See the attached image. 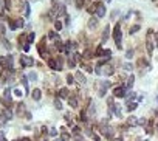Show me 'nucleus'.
<instances>
[{"label": "nucleus", "mask_w": 158, "mask_h": 141, "mask_svg": "<svg viewBox=\"0 0 158 141\" xmlns=\"http://www.w3.org/2000/svg\"><path fill=\"white\" fill-rule=\"evenodd\" d=\"M121 39H123V31H121V25L116 24L115 28H113V40L116 42V47L119 50L123 48V45H121Z\"/></svg>", "instance_id": "1"}, {"label": "nucleus", "mask_w": 158, "mask_h": 141, "mask_svg": "<svg viewBox=\"0 0 158 141\" xmlns=\"http://www.w3.org/2000/svg\"><path fill=\"white\" fill-rule=\"evenodd\" d=\"M0 67H2V70L14 68L12 67V56L11 54H8V56H0Z\"/></svg>", "instance_id": "2"}, {"label": "nucleus", "mask_w": 158, "mask_h": 141, "mask_svg": "<svg viewBox=\"0 0 158 141\" xmlns=\"http://www.w3.org/2000/svg\"><path fill=\"white\" fill-rule=\"evenodd\" d=\"M37 51H39V54H40V56H42L43 59L45 57H48V50H47V39H42V40H40V42H39V45H37Z\"/></svg>", "instance_id": "3"}, {"label": "nucleus", "mask_w": 158, "mask_h": 141, "mask_svg": "<svg viewBox=\"0 0 158 141\" xmlns=\"http://www.w3.org/2000/svg\"><path fill=\"white\" fill-rule=\"evenodd\" d=\"M16 115L19 118H26L28 112H26V107L23 102H17V107H16Z\"/></svg>", "instance_id": "4"}, {"label": "nucleus", "mask_w": 158, "mask_h": 141, "mask_svg": "<svg viewBox=\"0 0 158 141\" xmlns=\"http://www.w3.org/2000/svg\"><path fill=\"white\" fill-rule=\"evenodd\" d=\"M153 45H155V40L152 39V31H149L147 33V39H146V50L149 54L153 53Z\"/></svg>", "instance_id": "5"}, {"label": "nucleus", "mask_w": 158, "mask_h": 141, "mask_svg": "<svg viewBox=\"0 0 158 141\" xmlns=\"http://www.w3.org/2000/svg\"><path fill=\"white\" fill-rule=\"evenodd\" d=\"M48 65H50V68L51 70H62V59L59 57V59H50L48 61Z\"/></svg>", "instance_id": "6"}, {"label": "nucleus", "mask_w": 158, "mask_h": 141, "mask_svg": "<svg viewBox=\"0 0 158 141\" xmlns=\"http://www.w3.org/2000/svg\"><path fill=\"white\" fill-rule=\"evenodd\" d=\"M2 101L5 102V107L6 109H11L12 106V101H11V93H10V90H5V93H3V98H2Z\"/></svg>", "instance_id": "7"}, {"label": "nucleus", "mask_w": 158, "mask_h": 141, "mask_svg": "<svg viewBox=\"0 0 158 141\" xmlns=\"http://www.w3.org/2000/svg\"><path fill=\"white\" fill-rule=\"evenodd\" d=\"M96 17H104L106 16V5L102 2H96Z\"/></svg>", "instance_id": "8"}, {"label": "nucleus", "mask_w": 158, "mask_h": 141, "mask_svg": "<svg viewBox=\"0 0 158 141\" xmlns=\"http://www.w3.org/2000/svg\"><path fill=\"white\" fill-rule=\"evenodd\" d=\"M113 95L116 98H126V96H127V88H126V85H124V87H116L113 90Z\"/></svg>", "instance_id": "9"}, {"label": "nucleus", "mask_w": 158, "mask_h": 141, "mask_svg": "<svg viewBox=\"0 0 158 141\" xmlns=\"http://www.w3.org/2000/svg\"><path fill=\"white\" fill-rule=\"evenodd\" d=\"M99 132L104 135V136H107V138H113V129H110L109 126H102L101 129H99Z\"/></svg>", "instance_id": "10"}, {"label": "nucleus", "mask_w": 158, "mask_h": 141, "mask_svg": "<svg viewBox=\"0 0 158 141\" xmlns=\"http://www.w3.org/2000/svg\"><path fill=\"white\" fill-rule=\"evenodd\" d=\"M10 120H11V112H10V109H6L5 112L0 113V124H5V122L10 121Z\"/></svg>", "instance_id": "11"}, {"label": "nucleus", "mask_w": 158, "mask_h": 141, "mask_svg": "<svg viewBox=\"0 0 158 141\" xmlns=\"http://www.w3.org/2000/svg\"><path fill=\"white\" fill-rule=\"evenodd\" d=\"M10 26H11V30L22 28V26H23V19L19 17V19H16V20H10Z\"/></svg>", "instance_id": "12"}, {"label": "nucleus", "mask_w": 158, "mask_h": 141, "mask_svg": "<svg viewBox=\"0 0 158 141\" xmlns=\"http://www.w3.org/2000/svg\"><path fill=\"white\" fill-rule=\"evenodd\" d=\"M98 25H99V20H98L96 16H95V17H90V19H88V24H87L88 30H96Z\"/></svg>", "instance_id": "13"}, {"label": "nucleus", "mask_w": 158, "mask_h": 141, "mask_svg": "<svg viewBox=\"0 0 158 141\" xmlns=\"http://www.w3.org/2000/svg\"><path fill=\"white\" fill-rule=\"evenodd\" d=\"M34 64V61L31 57H26V56H22L20 57V67L23 68V67H31Z\"/></svg>", "instance_id": "14"}, {"label": "nucleus", "mask_w": 158, "mask_h": 141, "mask_svg": "<svg viewBox=\"0 0 158 141\" xmlns=\"http://www.w3.org/2000/svg\"><path fill=\"white\" fill-rule=\"evenodd\" d=\"M61 5L62 3H56V5H53V8H51V11H50V16L55 19V17H57L61 14Z\"/></svg>", "instance_id": "15"}, {"label": "nucleus", "mask_w": 158, "mask_h": 141, "mask_svg": "<svg viewBox=\"0 0 158 141\" xmlns=\"http://www.w3.org/2000/svg\"><path fill=\"white\" fill-rule=\"evenodd\" d=\"M102 73L107 75V76L113 75V73H115V67L110 65V64H107V65H104V68H102Z\"/></svg>", "instance_id": "16"}, {"label": "nucleus", "mask_w": 158, "mask_h": 141, "mask_svg": "<svg viewBox=\"0 0 158 141\" xmlns=\"http://www.w3.org/2000/svg\"><path fill=\"white\" fill-rule=\"evenodd\" d=\"M109 36H110V26L107 25V26H104V30H102V39H101V44L107 42V39H109Z\"/></svg>", "instance_id": "17"}, {"label": "nucleus", "mask_w": 158, "mask_h": 141, "mask_svg": "<svg viewBox=\"0 0 158 141\" xmlns=\"http://www.w3.org/2000/svg\"><path fill=\"white\" fill-rule=\"evenodd\" d=\"M75 79L78 81L79 84H82V85H84L85 82H87V79H85L84 73H81V71H76V75H75Z\"/></svg>", "instance_id": "18"}, {"label": "nucleus", "mask_w": 158, "mask_h": 141, "mask_svg": "<svg viewBox=\"0 0 158 141\" xmlns=\"http://www.w3.org/2000/svg\"><path fill=\"white\" fill-rule=\"evenodd\" d=\"M68 92H70L68 88H61L59 92H57V96H59V99H67V98L70 96Z\"/></svg>", "instance_id": "19"}, {"label": "nucleus", "mask_w": 158, "mask_h": 141, "mask_svg": "<svg viewBox=\"0 0 158 141\" xmlns=\"http://www.w3.org/2000/svg\"><path fill=\"white\" fill-rule=\"evenodd\" d=\"M138 67L139 68H143V73L149 68V62L146 61V59H138Z\"/></svg>", "instance_id": "20"}, {"label": "nucleus", "mask_w": 158, "mask_h": 141, "mask_svg": "<svg viewBox=\"0 0 158 141\" xmlns=\"http://www.w3.org/2000/svg\"><path fill=\"white\" fill-rule=\"evenodd\" d=\"M31 96H33V99H34V101H39V99L42 98V90H39V88L33 90V93H31Z\"/></svg>", "instance_id": "21"}, {"label": "nucleus", "mask_w": 158, "mask_h": 141, "mask_svg": "<svg viewBox=\"0 0 158 141\" xmlns=\"http://www.w3.org/2000/svg\"><path fill=\"white\" fill-rule=\"evenodd\" d=\"M55 47H56V50H57V51H64V47H65V44L62 42L61 39H57V40H55Z\"/></svg>", "instance_id": "22"}, {"label": "nucleus", "mask_w": 158, "mask_h": 141, "mask_svg": "<svg viewBox=\"0 0 158 141\" xmlns=\"http://www.w3.org/2000/svg\"><path fill=\"white\" fill-rule=\"evenodd\" d=\"M68 104H70L73 109H76V107H78V98H75L73 95H71V96H68Z\"/></svg>", "instance_id": "23"}, {"label": "nucleus", "mask_w": 158, "mask_h": 141, "mask_svg": "<svg viewBox=\"0 0 158 141\" xmlns=\"http://www.w3.org/2000/svg\"><path fill=\"white\" fill-rule=\"evenodd\" d=\"M127 126H138V120L135 116H129V120H127Z\"/></svg>", "instance_id": "24"}, {"label": "nucleus", "mask_w": 158, "mask_h": 141, "mask_svg": "<svg viewBox=\"0 0 158 141\" xmlns=\"http://www.w3.org/2000/svg\"><path fill=\"white\" fill-rule=\"evenodd\" d=\"M133 82H135V76H133V75H130V76H129V81H127V85H126V88L129 90V88L133 85Z\"/></svg>", "instance_id": "25"}, {"label": "nucleus", "mask_w": 158, "mask_h": 141, "mask_svg": "<svg viewBox=\"0 0 158 141\" xmlns=\"http://www.w3.org/2000/svg\"><path fill=\"white\" fill-rule=\"evenodd\" d=\"M84 3H85V0H75V6L78 8V10H82Z\"/></svg>", "instance_id": "26"}, {"label": "nucleus", "mask_w": 158, "mask_h": 141, "mask_svg": "<svg viewBox=\"0 0 158 141\" xmlns=\"http://www.w3.org/2000/svg\"><path fill=\"white\" fill-rule=\"evenodd\" d=\"M137 107H138V102H129V106H127V112H133Z\"/></svg>", "instance_id": "27"}, {"label": "nucleus", "mask_w": 158, "mask_h": 141, "mask_svg": "<svg viewBox=\"0 0 158 141\" xmlns=\"http://www.w3.org/2000/svg\"><path fill=\"white\" fill-rule=\"evenodd\" d=\"M22 85L25 87V92L28 93V92H30V87H28V81H26V76H23V78H22Z\"/></svg>", "instance_id": "28"}, {"label": "nucleus", "mask_w": 158, "mask_h": 141, "mask_svg": "<svg viewBox=\"0 0 158 141\" xmlns=\"http://www.w3.org/2000/svg\"><path fill=\"white\" fill-rule=\"evenodd\" d=\"M25 39H26V34H20V36H19V39H17V40H19V45H20L22 48H23V45H25V44H23V42H25Z\"/></svg>", "instance_id": "29"}, {"label": "nucleus", "mask_w": 158, "mask_h": 141, "mask_svg": "<svg viewBox=\"0 0 158 141\" xmlns=\"http://www.w3.org/2000/svg\"><path fill=\"white\" fill-rule=\"evenodd\" d=\"M61 138H62V141H68V140H70V133H68V132H64V130H62Z\"/></svg>", "instance_id": "30"}, {"label": "nucleus", "mask_w": 158, "mask_h": 141, "mask_svg": "<svg viewBox=\"0 0 158 141\" xmlns=\"http://www.w3.org/2000/svg\"><path fill=\"white\" fill-rule=\"evenodd\" d=\"M62 26H64V25H62L61 20H56V22H55V30H56V31H61Z\"/></svg>", "instance_id": "31"}, {"label": "nucleus", "mask_w": 158, "mask_h": 141, "mask_svg": "<svg viewBox=\"0 0 158 141\" xmlns=\"http://www.w3.org/2000/svg\"><path fill=\"white\" fill-rule=\"evenodd\" d=\"M93 56H95V54L90 51V50H85V51H84V59H90V57H93Z\"/></svg>", "instance_id": "32"}, {"label": "nucleus", "mask_w": 158, "mask_h": 141, "mask_svg": "<svg viewBox=\"0 0 158 141\" xmlns=\"http://www.w3.org/2000/svg\"><path fill=\"white\" fill-rule=\"evenodd\" d=\"M3 5H5L6 10H11V8H12V2H11V0H3Z\"/></svg>", "instance_id": "33"}, {"label": "nucleus", "mask_w": 158, "mask_h": 141, "mask_svg": "<svg viewBox=\"0 0 158 141\" xmlns=\"http://www.w3.org/2000/svg\"><path fill=\"white\" fill-rule=\"evenodd\" d=\"M55 107L57 109V110H62V104H61V99L59 98L55 99Z\"/></svg>", "instance_id": "34"}, {"label": "nucleus", "mask_w": 158, "mask_h": 141, "mask_svg": "<svg viewBox=\"0 0 158 141\" xmlns=\"http://www.w3.org/2000/svg\"><path fill=\"white\" fill-rule=\"evenodd\" d=\"M71 59H73L75 62H79V61H81V56H79V53H78V51H73V57H71Z\"/></svg>", "instance_id": "35"}, {"label": "nucleus", "mask_w": 158, "mask_h": 141, "mask_svg": "<svg viewBox=\"0 0 158 141\" xmlns=\"http://www.w3.org/2000/svg\"><path fill=\"white\" fill-rule=\"evenodd\" d=\"M48 37H50V39H53V40H57V39H59L55 31H50V33H48Z\"/></svg>", "instance_id": "36"}, {"label": "nucleus", "mask_w": 158, "mask_h": 141, "mask_svg": "<svg viewBox=\"0 0 158 141\" xmlns=\"http://www.w3.org/2000/svg\"><path fill=\"white\" fill-rule=\"evenodd\" d=\"M133 53H135V51H133L132 48L127 50V51H126V57H127V59H132V57H133Z\"/></svg>", "instance_id": "37"}, {"label": "nucleus", "mask_w": 158, "mask_h": 141, "mask_svg": "<svg viewBox=\"0 0 158 141\" xmlns=\"http://www.w3.org/2000/svg\"><path fill=\"white\" fill-rule=\"evenodd\" d=\"M137 31H139V25H133L132 28H130V31H129V33H130V34H135Z\"/></svg>", "instance_id": "38"}, {"label": "nucleus", "mask_w": 158, "mask_h": 141, "mask_svg": "<svg viewBox=\"0 0 158 141\" xmlns=\"http://www.w3.org/2000/svg\"><path fill=\"white\" fill-rule=\"evenodd\" d=\"M113 110H115V115L116 116H121V107L119 106H113Z\"/></svg>", "instance_id": "39"}, {"label": "nucleus", "mask_w": 158, "mask_h": 141, "mask_svg": "<svg viewBox=\"0 0 158 141\" xmlns=\"http://www.w3.org/2000/svg\"><path fill=\"white\" fill-rule=\"evenodd\" d=\"M135 96H137V95H135L133 92H129V93H127V96H126V101H130V99H133Z\"/></svg>", "instance_id": "40"}, {"label": "nucleus", "mask_w": 158, "mask_h": 141, "mask_svg": "<svg viewBox=\"0 0 158 141\" xmlns=\"http://www.w3.org/2000/svg\"><path fill=\"white\" fill-rule=\"evenodd\" d=\"M67 82H68V84H73V82H75V76H73V75H67Z\"/></svg>", "instance_id": "41"}, {"label": "nucleus", "mask_w": 158, "mask_h": 141, "mask_svg": "<svg viewBox=\"0 0 158 141\" xmlns=\"http://www.w3.org/2000/svg\"><path fill=\"white\" fill-rule=\"evenodd\" d=\"M34 37H36V34L34 33H30L28 34V44H33L34 42Z\"/></svg>", "instance_id": "42"}, {"label": "nucleus", "mask_w": 158, "mask_h": 141, "mask_svg": "<svg viewBox=\"0 0 158 141\" xmlns=\"http://www.w3.org/2000/svg\"><path fill=\"white\" fill-rule=\"evenodd\" d=\"M28 78H30L31 81H36V79H37V75H36L34 71H31V73H28Z\"/></svg>", "instance_id": "43"}, {"label": "nucleus", "mask_w": 158, "mask_h": 141, "mask_svg": "<svg viewBox=\"0 0 158 141\" xmlns=\"http://www.w3.org/2000/svg\"><path fill=\"white\" fill-rule=\"evenodd\" d=\"M76 64H78V62H75L73 59H68V67L70 68H76Z\"/></svg>", "instance_id": "44"}, {"label": "nucleus", "mask_w": 158, "mask_h": 141, "mask_svg": "<svg viewBox=\"0 0 158 141\" xmlns=\"http://www.w3.org/2000/svg\"><path fill=\"white\" fill-rule=\"evenodd\" d=\"M23 10H25V16H26V17H28V16H30V5H28V3H25V6H23Z\"/></svg>", "instance_id": "45"}, {"label": "nucleus", "mask_w": 158, "mask_h": 141, "mask_svg": "<svg viewBox=\"0 0 158 141\" xmlns=\"http://www.w3.org/2000/svg\"><path fill=\"white\" fill-rule=\"evenodd\" d=\"M88 12H92V14H93V12H96V3H93V5L88 8Z\"/></svg>", "instance_id": "46"}, {"label": "nucleus", "mask_w": 158, "mask_h": 141, "mask_svg": "<svg viewBox=\"0 0 158 141\" xmlns=\"http://www.w3.org/2000/svg\"><path fill=\"white\" fill-rule=\"evenodd\" d=\"M95 116V106L93 104H90V118Z\"/></svg>", "instance_id": "47"}, {"label": "nucleus", "mask_w": 158, "mask_h": 141, "mask_svg": "<svg viewBox=\"0 0 158 141\" xmlns=\"http://www.w3.org/2000/svg\"><path fill=\"white\" fill-rule=\"evenodd\" d=\"M152 132H153L152 130V122H149V126L146 127V133H152Z\"/></svg>", "instance_id": "48"}, {"label": "nucleus", "mask_w": 158, "mask_h": 141, "mask_svg": "<svg viewBox=\"0 0 158 141\" xmlns=\"http://www.w3.org/2000/svg\"><path fill=\"white\" fill-rule=\"evenodd\" d=\"M2 42H3V45H5V48H8V50H10V48H11V45H10V44H8V40H6V39H3V40H2Z\"/></svg>", "instance_id": "49"}, {"label": "nucleus", "mask_w": 158, "mask_h": 141, "mask_svg": "<svg viewBox=\"0 0 158 141\" xmlns=\"http://www.w3.org/2000/svg\"><path fill=\"white\" fill-rule=\"evenodd\" d=\"M50 135H51V136H56V135H57V130H56V129H51V130H50Z\"/></svg>", "instance_id": "50"}, {"label": "nucleus", "mask_w": 158, "mask_h": 141, "mask_svg": "<svg viewBox=\"0 0 158 141\" xmlns=\"http://www.w3.org/2000/svg\"><path fill=\"white\" fill-rule=\"evenodd\" d=\"M79 132H81V127H78V126H76L75 129H73V133L76 135V133H79Z\"/></svg>", "instance_id": "51"}, {"label": "nucleus", "mask_w": 158, "mask_h": 141, "mask_svg": "<svg viewBox=\"0 0 158 141\" xmlns=\"http://www.w3.org/2000/svg\"><path fill=\"white\" fill-rule=\"evenodd\" d=\"M153 40H155V45H157V48H158V31L155 33V37H153Z\"/></svg>", "instance_id": "52"}, {"label": "nucleus", "mask_w": 158, "mask_h": 141, "mask_svg": "<svg viewBox=\"0 0 158 141\" xmlns=\"http://www.w3.org/2000/svg\"><path fill=\"white\" fill-rule=\"evenodd\" d=\"M23 50L28 53V51H30V44H25V45H23Z\"/></svg>", "instance_id": "53"}, {"label": "nucleus", "mask_w": 158, "mask_h": 141, "mask_svg": "<svg viewBox=\"0 0 158 141\" xmlns=\"http://www.w3.org/2000/svg\"><path fill=\"white\" fill-rule=\"evenodd\" d=\"M126 70H127V71H130V70H132V65H130V64H126Z\"/></svg>", "instance_id": "54"}, {"label": "nucleus", "mask_w": 158, "mask_h": 141, "mask_svg": "<svg viewBox=\"0 0 158 141\" xmlns=\"http://www.w3.org/2000/svg\"><path fill=\"white\" fill-rule=\"evenodd\" d=\"M138 124L139 126H144V124H146V120H138Z\"/></svg>", "instance_id": "55"}, {"label": "nucleus", "mask_w": 158, "mask_h": 141, "mask_svg": "<svg viewBox=\"0 0 158 141\" xmlns=\"http://www.w3.org/2000/svg\"><path fill=\"white\" fill-rule=\"evenodd\" d=\"M2 140H3V133L0 132V141H2Z\"/></svg>", "instance_id": "56"}, {"label": "nucleus", "mask_w": 158, "mask_h": 141, "mask_svg": "<svg viewBox=\"0 0 158 141\" xmlns=\"http://www.w3.org/2000/svg\"><path fill=\"white\" fill-rule=\"evenodd\" d=\"M23 141H31V140H28V138H23Z\"/></svg>", "instance_id": "57"}, {"label": "nucleus", "mask_w": 158, "mask_h": 141, "mask_svg": "<svg viewBox=\"0 0 158 141\" xmlns=\"http://www.w3.org/2000/svg\"><path fill=\"white\" fill-rule=\"evenodd\" d=\"M16 141H23V138H20V140H16Z\"/></svg>", "instance_id": "58"}, {"label": "nucleus", "mask_w": 158, "mask_h": 141, "mask_svg": "<svg viewBox=\"0 0 158 141\" xmlns=\"http://www.w3.org/2000/svg\"><path fill=\"white\" fill-rule=\"evenodd\" d=\"M152 2H155V3H158V0H152Z\"/></svg>", "instance_id": "59"}, {"label": "nucleus", "mask_w": 158, "mask_h": 141, "mask_svg": "<svg viewBox=\"0 0 158 141\" xmlns=\"http://www.w3.org/2000/svg\"><path fill=\"white\" fill-rule=\"evenodd\" d=\"M2 141H6V140H5V138H3V140H2Z\"/></svg>", "instance_id": "60"}, {"label": "nucleus", "mask_w": 158, "mask_h": 141, "mask_svg": "<svg viewBox=\"0 0 158 141\" xmlns=\"http://www.w3.org/2000/svg\"><path fill=\"white\" fill-rule=\"evenodd\" d=\"M157 102H158V96H157Z\"/></svg>", "instance_id": "61"}, {"label": "nucleus", "mask_w": 158, "mask_h": 141, "mask_svg": "<svg viewBox=\"0 0 158 141\" xmlns=\"http://www.w3.org/2000/svg\"><path fill=\"white\" fill-rule=\"evenodd\" d=\"M0 5H2V0H0Z\"/></svg>", "instance_id": "62"}, {"label": "nucleus", "mask_w": 158, "mask_h": 141, "mask_svg": "<svg viewBox=\"0 0 158 141\" xmlns=\"http://www.w3.org/2000/svg\"><path fill=\"white\" fill-rule=\"evenodd\" d=\"M157 129H158V126H157Z\"/></svg>", "instance_id": "63"}, {"label": "nucleus", "mask_w": 158, "mask_h": 141, "mask_svg": "<svg viewBox=\"0 0 158 141\" xmlns=\"http://www.w3.org/2000/svg\"><path fill=\"white\" fill-rule=\"evenodd\" d=\"M56 141H57V140H56Z\"/></svg>", "instance_id": "64"}]
</instances>
